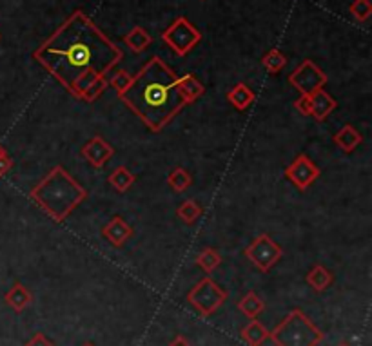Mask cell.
I'll use <instances>...</instances> for the list:
<instances>
[{
	"instance_id": "obj_1",
	"label": "cell",
	"mask_w": 372,
	"mask_h": 346,
	"mask_svg": "<svg viewBox=\"0 0 372 346\" xmlns=\"http://www.w3.org/2000/svg\"><path fill=\"white\" fill-rule=\"evenodd\" d=\"M33 58L57 78L58 84L80 100L95 78L105 77L122 60V49L77 9L64 24L35 49Z\"/></svg>"
},
{
	"instance_id": "obj_2",
	"label": "cell",
	"mask_w": 372,
	"mask_h": 346,
	"mask_svg": "<svg viewBox=\"0 0 372 346\" xmlns=\"http://www.w3.org/2000/svg\"><path fill=\"white\" fill-rule=\"evenodd\" d=\"M176 82L179 75L162 58L153 57L134 75L129 87L122 91L118 98L151 133H162L186 107Z\"/></svg>"
},
{
	"instance_id": "obj_3",
	"label": "cell",
	"mask_w": 372,
	"mask_h": 346,
	"mask_svg": "<svg viewBox=\"0 0 372 346\" xmlns=\"http://www.w3.org/2000/svg\"><path fill=\"white\" fill-rule=\"evenodd\" d=\"M29 198L37 203L53 222L62 223L87 198V190L62 166H55L37 185Z\"/></svg>"
},
{
	"instance_id": "obj_4",
	"label": "cell",
	"mask_w": 372,
	"mask_h": 346,
	"mask_svg": "<svg viewBox=\"0 0 372 346\" xmlns=\"http://www.w3.org/2000/svg\"><path fill=\"white\" fill-rule=\"evenodd\" d=\"M325 334L299 308L289 312L282 321L269 332V339L276 346H318Z\"/></svg>"
},
{
	"instance_id": "obj_5",
	"label": "cell",
	"mask_w": 372,
	"mask_h": 346,
	"mask_svg": "<svg viewBox=\"0 0 372 346\" xmlns=\"http://www.w3.org/2000/svg\"><path fill=\"white\" fill-rule=\"evenodd\" d=\"M229 294L227 290H223L218 283H215L209 276L200 279L187 294V301L193 306L194 310L198 312L202 318H211L213 314L220 310V306L227 301Z\"/></svg>"
},
{
	"instance_id": "obj_6",
	"label": "cell",
	"mask_w": 372,
	"mask_h": 346,
	"mask_svg": "<svg viewBox=\"0 0 372 346\" xmlns=\"http://www.w3.org/2000/svg\"><path fill=\"white\" fill-rule=\"evenodd\" d=\"M162 40L173 49L179 57H186L202 42V33L194 28L186 16H179L166 31L162 33Z\"/></svg>"
},
{
	"instance_id": "obj_7",
	"label": "cell",
	"mask_w": 372,
	"mask_h": 346,
	"mask_svg": "<svg viewBox=\"0 0 372 346\" xmlns=\"http://www.w3.org/2000/svg\"><path fill=\"white\" fill-rule=\"evenodd\" d=\"M245 256L260 272H269L282 259L283 249L269 234H260L245 249Z\"/></svg>"
},
{
	"instance_id": "obj_8",
	"label": "cell",
	"mask_w": 372,
	"mask_h": 346,
	"mask_svg": "<svg viewBox=\"0 0 372 346\" xmlns=\"http://www.w3.org/2000/svg\"><path fill=\"white\" fill-rule=\"evenodd\" d=\"M289 84L299 91V94L312 97L327 84V75L312 60H304L289 75Z\"/></svg>"
},
{
	"instance_id": "obj_9",
	"label": "cell",
	"mask_w": 372,
	"mask_h": 346,
	"mask_svg": "<svg viewBox=\"0 0 372 346\" xmlns=\"http://www.w3.org/2000/svg\"><path fill=\"white\" fill-rule=\"evenodd\" d=\"M321 171L307 154H299L285 167V178L299 190H307L320 178Z\"/></svg>"
},
{
	"instance_id": "obj_10",
	"label": "cell",
	"mask_w": 372,
	"mask_h": 346,
	"mask_svg": "<svg viewBox=\"0 0 372 346\" xmlns=\"http://www.w3.org/2000/svg\"><path fill=\"white\" fill-rule=\"evenodd\" d=\"M80 153L90 166H93L95 169H102L113 158L115 149L102 136H93L82 147Z\"/></svg>"
},
{
	"instance_id": "obj_11",
	"label": "cell",
	"mask_w": 372,
	"mask_h": 346,
	"mask_svg": "<svg viewBox=\"0 0 372 346\" xmlns=\"http://www.w3.org/2000/svg\"><path fill=\"white\" fill-rule=\"evenodd\" d=\"M133 234H134L133 227H131L129 223L124 222L120 216H115L113 220L102 229V236H104L111 245L117 247V249L126 245V243L133 238Z\"/></svg>"
},
{
	"instance_id": "obj_12",
	"label": "cell",
	"mask_w": 372,
	"mask_h": 346,
	"mask_svg": "<svg viewBox=\"0 0 372 346\" xmlns=\"http://www.w3.org/2000/svg\"><path fill=\"white\" fill-rule=\"evenodd\" d=\"M332 141L338 145V149L344 151L345 154H351L358 149L363 141V136H361L360 131L351 124H345L338 133L332 136Z\"/></svg>"
},
{
	"instance_id": "obj_13",
	"label": "cell",
	"mask_w": 372,
	"mask_h": 346,
	"mask_svg": "<svg viewBox=\"0 0 372 346\" xmlns=\"http://www.w3.org/2000/svg\"><path fill=\"white\" fill-rule=\"evenodd\" d=\"M336 107H338V102H336L325 89L316 91L311 97V117L314 118L316 121L327 120V117Z\"/></svg>"
},
{
	"instance_id": "obj_14",
	"label": "cell",
	"mask_w": 372,
	"mask_h": 346,
	"mask_svg": "<svg viewBox=\"0 0 372 346\" xmlns=\"http://www.w3.org/2000/svg\"><path fill=\"white\" fill-rule=\"evenodd\" d=\"M176 84H179V91L180 94H182L186 105L194 104V102L198 100V98H202L203 93H206V87H203L202 82L194 77V75H191V72H186V75L179 77Z\"/></svg>"
},
{
	"instance_id": "obj_15",
	"label": "cell",
	"mask_w": 372,
	"mask_h": 346,
	"mask_svg": "<svg viewBox=\"0 0 372 346\" xmlns=\"http://www.w3.org/2000/svg\"><path fill=\"white\" fill-rule=\"evenodd\" d=\"M4 301L11 310H15L16 314H21V312H24L33 303V294L22 285V283H15V285L6 292Z\"/></svg>"
},
{
	"instance_id": "obj_16",
	"label": "cell",
	"mask_w": 372,
	"mask_h": 346,
	"mask_svg": "<svg viewBox=\"0 0 372 346\" xmlns=\"http://www.w3.org/2000/svg\"><path fill=\"white\" fill-rule=\"evenodd\" d=\"M240 337L249 346H262L269 339V330L258 319H251L249 325H245L240 332Z\"/></svg>"
},
{
	"instance_id": "obj_17",
	"label": "cell",
	"mask_w": 372,
	"mask_h": 346,
	"mask_svg": "<svg viewBox=\"0 0 372 346\" xmlns=\"http://www.w3.org/2000/svg\"><path fill=\"white\" fill-rule=\"evenodd\" d=\"M334 281V276H332L331 270L325 269L324 265H314L307 274V285L311 286L314 292H324Z\"/></svg>"
},
{
	"instance_id": "obj_18",
	"label": "cell",
	"mask_w": 372,
	"mask_h": 346,
	"mask_svg": "<svg viewBox=\"0 0 372 346\" xmlns=\"http://www.w3.org/2000/svg\"><path fill=\"white\" fill-rule=\"evenodd\" d=\"M134 181H137V178H134V174L131 173L126 166H118L117 169L107 176V183L120 194L127 193V190L134 185Z\"/></svg>"
},
{
	"instance_id": "obj_19",
	"label": "cell",
	"mask_w": 372,
	"mask_h": 346,
	"mask_svg": "<svg viewBox=\"0 0 372 346\" xmlns=\"http://www.w3.org/2000/svg\"><path fill=\"white\" fill-rule=\"evenodd\" d=\"M255 93L245 84H236L235 87L227 91V100L231 102L233 107L238 111H245L255 102Z\"/></svg>"
},
{
	"instance_id": "obj_20",
	"label": "cell",
	"mask_w": 372,
	"mask_h": 346,
	"mask_svg": "<svg viewBox=\"0 0 372 346\" xmlns=\"http://www.w3.org/2000/svg\"><path fill=\"white\" fill-rule=\"evenodd\" d=\"M238 310L242 312L245 318L249 319H256L263 310H265V303L263 299L260 298L256 292H247L242 299L238 301Z\"/></svg>"
},
{
	"instance_id": "obj_21",
	"label": "cell",
	"mask_w": 372,
	"mask_h": 346,
	"mask_svg": "<svg viewBox=\"0 0 372 346\" xmlns=\"http://www.w3.org/2000/svg\"><path fill=\"white\" fill-rule=\"evenodd\" d=\"M124 42H126V45L133 53H142L149 48L153 38H151V35L146 31V29L137 26V28H133L126 36H124Z\"/></svg>"
},
{
	"instance_id": "obj_22",
	"label": "cell",
	"mask_w": 372,
	"mask_h": 346,
	"mask_svg": "<svg viewBox=\"0 0 372 346\" xmlns=\"http://www.w3.org/2000/svg\"><path fill=\"white\" fill-rule=\"evenodd\" d=\"M167 185L174 190V193H184L193 185V176L189 174V171H186L184 167H174L167 176Z\"/></svg>"
},
{
	"instance_id": "obj_23",
	"label": "cell",
	"mask_w": 372,
	"mask_h": 346,
	"mask_svg": "<svg viewBox=\"0 0 372 346\" xmlns=\"http://www.w3.org/2000/svg\"><path fill=\"white\" fill-rule=\"evenodd\" d=\"M196 265H198L206 274H213V272L222 265V256H220L215 249L206 247V249H202V252L196 256Z\"/></svg>"
},
{
	"instance_id": "obj_24",
	"label": "cell",
	"mask_w": 372,
	"mask_h": 346,
	"mask_svg": "<svg viewBox=\"0 0 372 346\" xmlns=\"http://www.w3.org/2000/svg\"><path fill=\"white\" fill-rule=\"evenodd\" d=\"M202 207L194 202V200H186V202L176 209V216H179L186 225H193V223L198 222V217L202 216Z\"/></svg>"
},
{
	"instance_id": "obj_25",
	"label": "cell",
	"mask_w": 372,
	"mask_h": 346,
	"mask_svg": "<svg viewBox=\"0 0 372 346\" xmlns=\"http://www.w3.org/2000/svg\"><path fill=\"white\" fill-rule=\"evenodd\" d=\"M262 64L271 75H278V72L287 65V57H285L280 49H271V51H267L263 55Z\"/></svg>"
},
{
	"instance_id": "obj_26",
	"label": "cell",
	"mask_w": 372,
	"mask_h": 346,
	"mask_svg": "<svg viewBox=\"0 0 372 346\" xmlns=\"http://www.w3.org/2000/svg\"><path fill=\"white\" fill-rule=\"evenodd\" d=\"M107 80H105V77H98L95 78L93 82H91L87 87L82 91L80 94V100L85 102V104H93L95 100H98V98L102 97V93H104L105 89H107Z\"/></svg>"
},
{
	"instance_id": "obj_27",
	"label": "cell",
	"mask_w": 372,
	"mask_h": 346,
	"mask_svg": "<svg viewBox=\"0 0 372 346\" xmlns=\"http://www.w3.org/2000/svg\"><path fill=\"white\" fill-rule=\"evenodd\" d=\"M349 11L358 22H367L372 15L371 0H352V4L349 6Z\"/></svg>"
},
{
	"instance_id": "obj_28",
	"label": "cell",
	"mask_w": 372,
	"mask_h": 346,
	"mask_svg": "<svg viewBox=\"0 0 372 346\" xmlns=\"http://www.w3.org/2000/svg\"><path fill=\"white\" fill-rule=\"evenodd\" d=\"M131 80H133V77H131L127 71H117L107 84H111V87L117 89V93L120 94L122 91H126V89L129 87Z\"/></svg>"
},
{
	"instance_id": "obj_29",
	"label": "cell",
	"mask_w": 372,
	"mask_h": 346,
	"mask_svg": "<svg viewBox=\"0 0 372 346\" xmlns=\"http://www.w3.org/2000/svg\"><path fill=\"white\" fill-rule=\"evenodd\" d=\"M294 109L304 117H311V97L307 94H299L298 100L294 102Z\"/></svg>"
},
{
	"instance_id": "obj_30",
	"label": "cell",
	"mask_w": 372,
	"mask_h": 346,
	"mask_svg": "<svg viewBox=\"0 0 372 346\" xmlns=\"http://www.w3.org/2000/svg\"><path fill=\"white\" fill-rule=\"evenodd\" d=\"M26 346H55V342L49 341L48 337H46V334H35L31 339H29L28 342H26Z\"/></svg>"
},
{
	"instance_id": "obj_31",
	"label": "cell",
	"mask_w": 372,
	"mask_h": 346,
	"mask_svg": "<svg viewBox=\"0 0 372 346\" xmlns=\"http://www.w3.org/2000/svg\"><path fill=\"white\" fill-rule=\"evenodd\" d=\"M13 169V160L9 154H4V156H0V178L6 176L9 171Z\"/></svg>"
},
{
	"instance_id": "obj_32",
	"label": "cell",
	"mask_w": 372,
	"mask_h": 346,
	"mask_svg": "<svg viewBox=\"0 0 372 346\" xmlns=\"http://www.w3.org/2000/svg\"><path fill=\"white\" fill-rule=\"evenodd\" d=\"M169 346H191V345H189V341H187L186 337H182V335H176V337H174L173 341H171Z\"/></svg>"
},
{
	"instance_id": "obj_33",
	"label": "cell",
	"mask_w": 372,
	"mask_h": 346,
	"mask_svg": "<svg viewBox=\"0 0 372 346\" xmlns=\"http://www.w3.org/2000/svg\"><path fill=\"white\" fill-rule=\"evenodd\" d=\"M4 154H8V151L4 149V145L0 144V156H4Z\"/></svg>"
},
{
	"instance_id": "obj_34",
	"label": "cell",
	"mask_w": 372,
	"mask_h": 346,
	"mask_svg": "<svg viewBox=\"0 0 372 346\" xmlns=\"http://www.w3.org/2000/svg\"><path fill=\"white\" fill-rule=\"evenodd\" d=\"M82 346H95V345H93V342H84V345H82Z\"/></svg>"
},
{
	"instance_id": "obj_35",
	"label": "cell",
	"mask_w": 372,
	"mask_h": 346,
	"mask_svg": "<svg viewBox=\"0 0 372 346\" xmlns=\"http://www.w3.org/2000/svg\"><path fill=\"white\" fill-rule=\"evenodd\" d=\"M340 346H351V345H347V342H341V345Z\"/></svg>"
}]
</instances>
